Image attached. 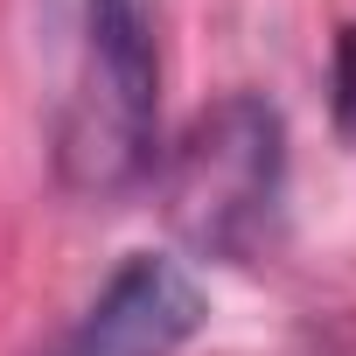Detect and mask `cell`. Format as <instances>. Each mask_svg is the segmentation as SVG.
<instances>
[{
    "label": "cell",
    "mask_w": 356,
    "mask_h": 356,
    "mask_svg": "<svg viewBox=\"0 0 356 356\" xmlns=\"http://www.w3.org/2000/svg\"><path fill=\"white\" fill-rule=\"evenodd\" d=\"M335 70H342V119L356 126V29H342V49H335Z\"/></svg>",
    "instance_id": "obj_4"
},
{
    "label": "cell",
    "mask_w": 356,
    "mask_h": 356,
    "mask_svg": "<svg viewBox=\"0 0 356 356\" xmlns=\"http://www.w3.org/2000/svg\"><path fill=\"white\" fill-rule=\"evenodd\" d=\"M161 210L196 259L252 266L280 238L286 210V119L259 91L210 98L168 147Z\"/></svg>",
    "instance_id": "obj_2"
},
{
    "label": "cell",
    "mask_w": 356,
    "mask_h": 356,
    "mask_svg": "<svg viewBox=\"0 0 356 356\" xmlns=\"http://www.w3.org/2000/svg\"><path fill=\"white\" fill-rule=\"evenodd\" d=\"M63 91H56V182L112 203L140 189L161 154V42L147 0H63Z\"/></svg>",
    "instance_id": "obj_1"
},
{
    "label": "cell",
    "mask_w": 356,
    "mask_h": 356,
    "mask_svg": "<svg viewBox=\"0 0 356 356\" xmlns=\"http://www.w3.org/2000/svg\"><path fill=\"white\" fill-rule=\"evenodd\" d=\"M203 321H210V300L182 259L133 252L84 300V314L63 328L49 356H182Z\"/></svg>",
    "instance_id": "obj_3"
}]
</instances>
